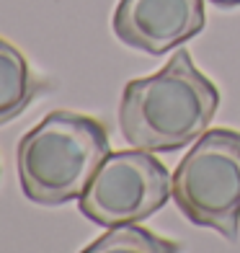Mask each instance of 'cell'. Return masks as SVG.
Listing matches in <instances>:
<instances>
[{
  "instance_id": "1",
  "label": "cell",
  "mask_w": 240,
  "mask_h": 253,
  "mask_svg": "<svg viewBox=\"0 0 240 253\" xmlns=\"http://www.w3.org/2000/svg\"><path fill=\"white\" fill-rule=\"evenodd\" d=\"M220 88L178 49L155 75L129 80L119 101V129L132 147L176 153L209 129Z\"/></svg>"
},
{
  "instance_id": "2",
  "label": "cell",
  "mask_w": 240,
  "mask_h": 253,
  "mask_svg": "<svg viewBox=\"0 0 240 253\" xmlns=\"http://www.w3.org/2000/svg\"><path fill=\"white\" fill-rule=\"evenodd\" d=\"M109 153V129L101 119L65 109L49 111L18 142L21 189L41 207L80 199Z\"/></svg>"
},
{
  "instance_id": "3",
  "label": "cell",
  "mask_w": 240,
  "mask_h": 253,
  "mask_svg": "<svg viewBox=\"0 0 240 253\" xmlns=\"http://www.w3.org/2000/svg\"><path fill=\"white\" fill-rule=\"evenodd\" d=\"M173 202L186 220L217 230L235 243L240 235V132H204L173 170Z\"/></svg>"
},
{
  "instance_id": "4",
  "label": "cell",
  "mask_w": 240,
  "mask_h": 253,
  "mask_svg": "<svg viewBox=\"0 0 240 253\" xmlns=\"http://www.w3.org/2000/svg\"><path fill=\"white\" fill-rule=\"evenodd\" d=\"M173 197L168 168L147 150H111L98 166L78 207L101 227L137 225L163 210Z\"/></svg>"
},
{
  "instance_id": "5",
  "label": "cell",
  "mask_w": 240,
  "mask_h": 253,
  "mask_svg": "<svg viewBox=\"0 0 240 253\" xmlns=\"http://www.w3.org/2000/svg\"><path fill=\"white\" fill-rule=\"evenodd\" d=\"M204 21V0H119L111 29L121 44L160 57L201 34Z\"/></svg>"
},
{
  "instance_id": "6",
  "label": "cell",
  "mask_w": 240,
  "mask_h": 253,
  "mask_svg": "<svg viewBox=\"0 0 240 253\" xmlns=\"http://www.w3.org/2000/svg\"><path fill=\"white\" fill-rule=\"evenodd\" d=\"M39 90L41 83L24 52L0 37V126L18 119Z\"/></svg>"
},
{
  "instance_id": "7",
  "label": "cell",
  "mask_w": 240,
  "mask_h": 253,
  "mask_svg": "<svg viewBox=\"0 0 240 253\" xmlns=\"http://www.w3.org/2000/svg\"><path fill=\"white\" fill-rule=\"evenodd\" d=\"M80 253H181V243L142 225H119L109 227Z\"/></svg>"
},
{
  "instance_id": "8",
  "label": "cell",
  "mask_w": 240,
  "mask_h": 253,
  "mask_svg": "<svg viewBox=\"0 0 240 253\" xmlns=\"http://www.w3.org/2000/svg\"><path fill=\"white\" fill-rule=\"evenodd\" d=\"M212 3L220 8H235V5H240V0H212Z\"/></svg>"
}]
</instances>
